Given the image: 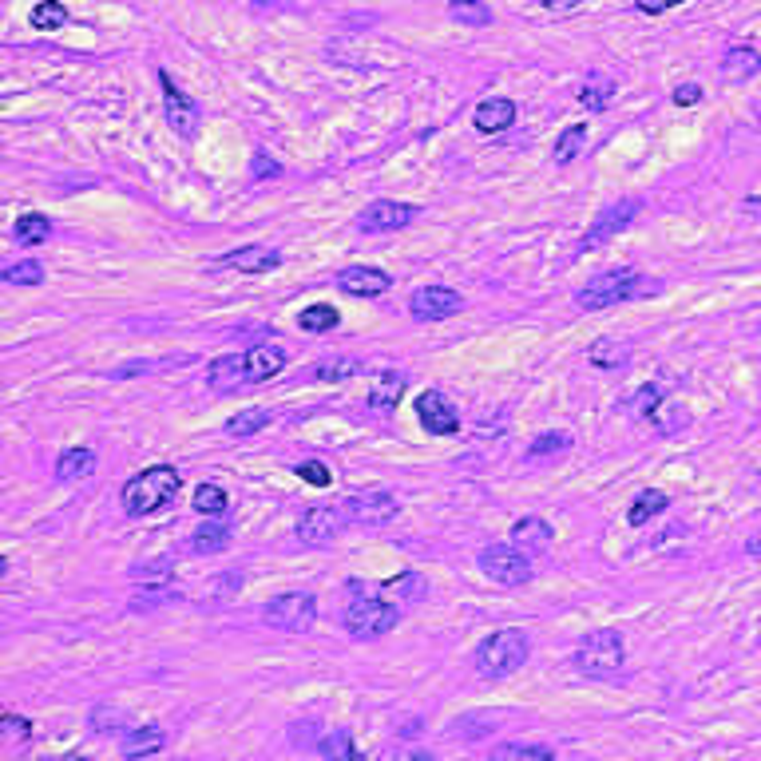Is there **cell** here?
<instances>
[{
	"instance_id": "cell-1",
	"label": "cell",
	"mask_w": 761,
	"mask_h": 761,
	"mask_svg": "<svg viewBox=\"0 0 761 761\" xmlns=\"http://www.w3.org/2000/svg\"><path fill=\"white\" fill-rule=\"evenodd\" d=\"M179 488H183V476H179L175 464H151V468H143L139 476H131L123 484L119 500H123L127 516H155V512L175 504Z\"/></svg>"
},
{
	"instance_id": "cell-2",
	"label": "cell",
	"mask_w": 761,
	"mask_h": 761,
	"mask_svg": "<svg viewBox=\"0 0 761 761\" xmlns=\"http://www.w3.org/2000/svg\"><path fill=\"white\" fill-rule=\"evenodd\" d=\"M528 654H532V639H528L524 631L508 627V631H492V635L476 647L472 666H476V674H484V678H508V674H516V670L528 662Z\"/></svg>"
},
{
	"instance_id": "cell-3",
	"label": "cell",
	"mask_w": 761,
	"mask_h": 761,
	"mask_svg": "<svg viewBox=\"0 0 761 761\" xmlns=\"http://www.w3.org/2000/svg\"><path fill=\"white\" fill-rule=\"evenodd\" d=\"M643 286H647V278L639 274V270H607V274H599V278H591L587 286H579V294H575V302H579V310H611V306H619V302H631L635 294H643Z\"/></svg>"
},
{
	"instance_id": "cell-4",
	"label": "cell",
	"mask_w": 761,
	"mask_h": 761,
	"mask_svg": "<svg viewBox=\"0 0 761 761\" xmlns=\"http://www.w3.org/2000/svg\"><path fill=\"white\" fill-rule=\"evenodd\" d=\"M623 662H627V647H623V635L619 631H591L579 647H575V666H579V674H587V678H611V674H619L623 670Z\"/></svg>"
},
{
	"instance_id": "cell-5",
	"label": "cell",
	"mask_w": 761,
	"mask_h": 761,
	"mask_svg": "<svg viewBox=\"0 0 761 761\" xmlns=\"http://www.w3.org/2000/svg\"><path fill=\"white\" fill-rule=\"evenodd\" d=\"M345 631L353 635V639H381V635H389L397 623H401V611H397V603H389V599H377V595H357L353 603H349V611H345Z\"/></svg>"
},
{
	"instance_id": "cell-6",
	"label": "cell",
	"mask_w": 761,
	"mask_h": 761,
	"mask_svg": "<svg viewBox=\"0 0 761 761\" xmlns=\"http://www.w3.org/2000/svg\"><path fill=\"white\" fill-rule=\"evenodd\" d=\"M266 627L274 631H286V635H306L314 623H318V599L310 591H286V595H274L262 611Z\"/></svg>"
},
{
	"instance_id": "cell-7",
	"label": "cell",
	"mask_w": 761,
	"mask_h": 761,
	"mask_svg": "<svg viewBox=\"0 0 761 761\" xmlns=\"http://www.w3.org/2000/svg\"><path fill=\"white\" fill-rule=\"evenodd\" d=\"M341 512L349 524L357 528H381L389 520H397L401 512V500L389 492V488H361V492H349L341 500Z\"/></svg>"
},
{
	"instance_id": "cell-8",
	"label": "cell",
	"mask_w": 761,
	"mask_h": 761,
	"mask_svg": "<svg viewBox=\"0 0 761 761\" xmlns=\"http://www.w3.org/2000/svg\"><path fill=\"white\" fill-rule=\"evenodd\" d=\"M480 571L500 587H520V583L532 579V555L524 547H516L512 540L508 544H488L480 551Z\"/></svg>"
},
{
	"instance_id": "cell-9",
	"label": "cell",
	"mask_w": 761,
	"mask_h": 761,
	"mask_svg": "<svg viewBox=\"0 0 761 761\" xmlns=\"http://www.w3.org/2000/svg\"><path fill=\"white\" fill-rule=\"evenodd\" d=\"M345 524H349V520H345L341 504H318V508H306L302 520H298V540H302L306 547H329Z\"/></svg>"
},
{
	"instance_id": "cell-10",
	"label": "cell",
	"mask_w": 761,
	"mask_h": 761,
	"mask_svg": "<svg viewBox=\"0 0 761 761\" xmlns=\"http://www.w3.org/2000/svg\"><path fill=\"white\" fill-rule=\"evenodd\" d=\"M159 88H163V115H167V127H175V135L179 139H191L195 131H199V104L183 92V88H175V80L167 76V72H159Z\"/></svg>"
},
{
	"instance_id": "cell-11",
	"label": "cell",
	"mask_w": 761,
	"mask_h": 761,
	"mask_svg": "<svg viewBox=\"0 0 761 761\" xmlns=\"http://www.w3.org/2000/svg\"><path fill=\"white\" fill-rule=\"evenodd\" d=\"M413 413H417V421L425 425V433H433V436L460 433V413H456V405H452L440 389H425V393L413 401Z\"/></svg>"
},
{
	"instance_id": "cell-12",
	"label": "cell",
	"mask_w": 761,
	"mask_h": 761,
	"mask_svg": "<svg viewBox=\"0 0 761 761\" xmlns=\"http://www.w3.org/2000/svg\"><path fill=\"white\" fill-rule=\"evenodd\" d=\"M460 310H464V298L452 286H421L409 298V314L417 322H444V318H452Z\"/></svg>"
},
{
	"instance_id": "cell-13",
	"label": "cell",
	"mask_w": 761,
	"mask_h": 761,
	"mask_svg": "<svg viewBox=\"0 0 761 761\" xmlns=\"http://www.w3.org/2000/svg\"><path fill=\"white\" fill-rule=\"evenodd\" d=\"M417 218L413 203H393V199H377L357 215V230L361 234H389V230H405Z\"/></svg>"
},
{
	"instance_id": "cell-14",
	"label": "cell",
	"mask_w": 761,
	"mask_h": 761,
	"mask_svg": "<svg viewBox=\"0 0 761 761\" xmlns=\"http://www.w3.org/2000/svg\"><path fill=\"white\" fill-rule=\"evenodd\" d=\"M643 211V203L639 199H623V203H615L611 211H603V215L591 222V230L583 234V242H579V250H595V246H603V242H611L619 230H627L635 215Z\"/></svg>"
},
{
	"instance_id": "cell-15",
	"label": "cell",
	"mask_w": 761,
	"mask_h": 761,
	"mask_svg": "<svg viewBox=\"0 0 761 761\" xmlns=\"http://www.w3.org/2000/svg\"><path fill=\"white\" fill-rule=\"evenodd\" d=\"M215 266L238 270V274H270V270L282 266V250H274V246H238V250L222 254Z\"/></svg>"
},
{
	"instance_id": "cell-16",
	"label": "cell",
	"mask_w": 761,
	"mask_h": 761,
	"mask_svg": "<svg viewBox=\"0 0 761 761\" xmlns=\"http://www.w3.org/2000/svg\"><path fill=\"white\" fill-rule=\"evenodd\" d=\"M337 286L345 294H353V298H381V294H389L393 278L385 270H377V266H345L337 274Z\"/></svg>"
},
{
	"instance_id": "cell-17",
	"label": "cell",
	"mask_w": 761,
	"mask_h": 761,
	"mask_svg": "<svg viewBox=\"0 0 761 761\" xmlns=\"http://www.w3.org/2000/svg\"><path fill=\"white\" fill-rule=\"evenodd\" d=\"M516 123V104L508 96H488L484 104H476L472 111V127L484 131V135H500Z\"/></svg>"
},
{
	"instance_id": "cell-18",
	"label": "cell",
	"mask_w": 761,
	"mask_h": 761,
	"mask_svg": "<svg viewBox=\"0 0 761 761\" xmlns=\"http://www.w3.org/2000/svg\"><path fill=\"white\" fill-rule=\"evenodd\" d=\"M242 361H246V381H270L286 369V349L282 345H254V349H242Z\"/></svg>"
},
{
	"instance_id": "cell-19",
	"label": "cell",
	"mask_w": 761,
	"mask_h": 761,
	"mask_svg": "<svg viewBox=\"0 0 761 761\" xmlns=\"http://www.w3.org/2000/svg\"><path fill=\"white\" fill-rule=\"evenodd\" d=\"M405 389H409L405 373H385V377H377V385H373V389H369V397H365L369 413H381V417L397 413V405H401Z\"/></svg>"
},
{
	"instance_id": "cell-20",
	"label": "cell",
	"mask_w": 761,
	"mask_h": 761,
	"mask_svg": "<svg viewBox=\"0 0 761 761\" xmlns=\"http://www.w3.org/2000/svg\"><path fill=\"white\" fill-rule=\"evenodd\" d=\"M207 381H211V389H218V393H230V389L250 385V381H246V361H242V353L215 357L211 369H207Z\"/></svg>"
},
{
	"instance_id": "cell-21",
	"label": "cell",
	"mask_w": 761,
	"mask_h": 761,
	"mask_svg": "<svg viewBox=\"0 0 761 761\" xmlns=\"http://www.w3.org/2000/svg\"><path fill=\"white\" fill-rule=\"evenodd\" d=\"M551 540H555V532H551V524L540 520V516H524V520H516V528H512V544L524 547L528 555L547 551Z\"/></svg>"
},
{
	"instance_id": "cell-22",
	"label": "cell",
	"mask_w": 761,
	"mask_h": 761,
	"mask_svg": "<svg viewBox=\"0 0 761 761\" xmlns=\"http://www.w3.org/2000/svg\"><path fill=\"white\" fill-rule=\"evenodd\" d=\"M92 472H96V448H88V444H72L56 460V476L60 480H84Z\"/></svg>"
},
{
	"instance_id": "cell-23",
	"label": "cell",
	"mask_w": 761,
	"mask_h": 761,
	"mask_svg": "<svg viewBox=\"0 0 761 761\" xmlns=\"http://www.w3.org/2000/svg\"><path fill=\"white\" fill-rule=\"evenodd\" d=\"M167 746V734L163 726H139V730H127L123 738V758H147V754H159Z\"/></svg>"
},
{
	"instance_id": "cell-24",
	"label": "cell",
	"mask_w": 761,
	"mask_h": 761,
	"mask_svg": "<svg viewBox=\"0 0 761 761\" xmlns=\"http://www.w3.org/2000/svg\"><path fill=\"white\" fill-rule=\"evenodd\" d=\"M666 508H670V496H666V492H658V488H647V492H639V496H635V504H631L627 520H631V528H643V524H651L654 516H662Z\"/></svg>"
},
{
	"instance_id": "cell-25",
	"label": "cell",
	"mask_w": 761,
	"mask_h": 761,
	"mask_svg": "<svg viewBox=\"0 0 761 761\" xmlns=\"http://www.w3.org/2000/svg\"><path fill=\"white\" fill-rule=\"evenodd\" d=\"M230 544V528L218 520V516H207V524L191 536V551H199V555H215L222 547Z\"/></svg>"
},
{
	"instance_id": "cell-26",
	"label": "cell",
	"mask_w": 761,
	"mask_h": 761,
	"mask_svg": "<svg viewBox=\"0 0 761 761\" xmlns=\"http://www.w3.org/2000/svg\"><path fill=\"white\" fill-rule=\"evenodd\" d=\"M611 96H615V80H607V76H599V72H591V76L583 80V88H579V104L587 111H603L611 104Z\"/></svg>"
},
{
	"instance_id": "cell-27",
	"label": "cell",
	"mask_w": 761,
	"mask_h": 761,
	"mask_svg": "<svg viewBox=\"0 0 761 761\" xmlns=\"http://www.w3.org/2000/svg\"><path fill=\"white\" fill-rule=\"evenodd\" d=\"M722 72H726V80H734V84H738V80H750L754 72H761V52H754V48H730Z\"/></svg>"
},
{
	"instance_id": "cell-28",
	"label": "cell",
	"mask_w": 761,
	"mask_h": 761,
	"mask_svg": "<svg viewBox=\"0 0 761 761\" xmlns=\"http://www.w3.org/2000/svg\"><path fill=\"white\" fill-rule=\"evenodd\" d=\"M12 238H16L20 246H40V242L52 238V222L44 215H20L16 226H12Z\"/></svg>"
},
{
	"instance_id": "cell-29",
	"label": "cell",
	"mask_w": 761,
	"mask_h": 761,
	"mask_svg": "<svg viewBox=\"0 0 761 761\" xmlns=\"http://www.w3.org/2000/svg\"><path fill=\"white\" fill-rule=\"evenodd\" d=\"M298 326L306 329V333H329V329L341 326V314H337V306L318 302V306H306V310L298 314Z\"/></svg>"
},
{
	"instance_id": "cell-30",
	"label": "cell",
	"mask_w": 761,
	"mask_h": 761,
	"mask_svg": "<svg viewBox=\"0 0 761 761\" xmlns=\"http://www.w3.org/2000/svg\"><path fill=\"white\" fill-rule=\"evenodd\" d=\"M448 16H452L456 24H464V28H488V24H492V12H488L480 0H452V4H448Z\"/></svg>"
},
{
	"instance_id": "cell-31",
	"label": "cell",
	"mask_w": 761,
	"mask_h": 761,
	"mask_svg": "<svg viewBox=\"0 0 761 761\" xmlns=\"http://www.w3.org/2000/svg\"><path fill=\"white\" fill-rule=\"evenodd\" d=\"M68 24V8L60 4V0H40L36 8H32V28L36 32H56V28H64Z\"/></svg>"
},
{
	"instance_id": "cell-32",
	"label": "cell",
	"mask_w": 761,
	"mask_h": 761,
	"mask_svg": "<svg viewBox=\"0 0 761 761\" xmlns=\"http://www.w3.org/2000/svg\"><path fill=\"white\" fill-rule=\"evenodd\" d=\"M583 143H587V127H583V123H571V127H567V131L555 139V151H551V159H555V163H571V159H579Z\"/></svg>"
},
{
	"instance_id": "cell-33",
	"label": "cell",
	"mask_w": 761,
	"mask_h": 761,
	"mask_svg": "<svg viewBox=\"0 0 761 761\" xmlns=\"http://www.w3.org/2000/svg\"><path fill=\"white\" fill-rule=\"evenodd\" d=\"M627 357H631L627 341L607 337V341H595V345H591V365H599V369H619Z\"/></svg>"
},
{
	"instance_id": "cell-34",
	"label": "cell",
	"mask_w": 761,
	"mask_h": 761,
	"mask_svg": "<svg viewBox=\"0 0 761 761\" xmlns=\"http://www.w3.org/2000/svg\"><path fill=\"white\" fill-rule=\"evenodd\" d=\"M571 433H544L532 440V448H528V460H555V456H563V452H571Z\"/></svg>"
},
{
	"instance_id": "cell-35",
	"label": "cell",
	"mask_w": 761,
	"mask_h": 761,
	"mask_svg": "<svg viewBox=\"0 0 761 761\" xmlns=\"http://www.w3.org/2000/svg\"><path fill=\"white\" fill-rule=\"evenodd\" d=\"M270 425V413L266 409H246V413H234L226 421V436H254Z\"/></svg>"
},
{
	"instance_id": "cell-36",
	"label": "cell",
	"mask_w": 761,
	"mask_h": 761,
	"mask_svg": "<svg viewBox=\"0 0 761 761\" xmlns=\"http://www.w3.org/2000/svg\"><path fill=\"white\" fill-rule=\"evenodd\" d=\"M357 369H361V361H353V357H329V361H318L310 369V377H318V381H349Z\"/></svg>"
},
{
	"instance_id": "cell-37",
	"label": "cell",
	"mask_w": 761,
	"mask_h": 761,
	"mask_svg": "<svg viewBox=\"0 0 761 761\" xmlns=\"http://www.w3.org/2000/svg\"><path fill=\"white\" fill-rule=\"evenodd\" d=\"M44 282V266L36 258H24V262H12L4 270V286H40Z\"/></svg>"
},
{
	"instance_id": "cell-38",
	"label": "cell",
	"mask_w": 761,
	"mask_h": 761,
	"mask_svg": "<svg viewBox=\"0 0 761 761\" xmlns=\"http://www.w3.org/2000/svg\"><path fill=\"white\" fill-rule=\"evenodd\" d=\"M226 492L218 484H199L195 488V512L199 516H226Z\"/></svg>"
},
{
	"instance_id": "cell-39",
	"label": "cell",
	"mask_w": 761,
	"mask_h": 761,
	"mask_svg": "<svg viewBox=\"0 0 761 761\" xmlns=\"http://www.w3.org/2000/svg\"><path fill=\"white\" fill-rule=\"evenodd\" d=\"M492 758L496 761H516V758L547 761V758H555V750H551V746H520V742H504V746L492 750Z\"/></svg>"
},
{
	"instance_id": "cell-40",
	"label": "cell",
	"mask_w": 761,
	"mask_h": 761,
	"mask_svg": "<svg viewBox=\"0 0 761 761\" xmlns=\"http://www.w3.org/2000/svg\"><path fill=\"white\" fill-rule=\"evenodd\" d=\"M318 754H322V758H353L357 746H353L349 730H329L326 738H318Z\"/></svg>"
},
{
	"instance_id": "cell-41",
	"label": "cell",
	"mask_w": 761,
	"mask_h": 761,
	"mask_svg": "<svg viewBox=\"0 0 761 761\" xmlns=\"http://www.w3.org/2000/svg\"><path fill=\"white\" fill-rule=\"evenodd\" d=\"M298 476H302L306 484H314V488H329V484H333V472H329L322 460H302V464H298Z\"/></svg>"
},
{
	"instance_id": "cell-42",
	"label": "cell",
	"mask_w": 761,
	"mask_h": 761,
	"mask_svg": "<svg viewBox=\"0 0 761 761\" xmlns=\"http://www.w3.org/2000/svg\"><path fill=\"white\" fill-rule=\"evenodd\" d=\"M0 726H4L12 738H32V722L20 718V714H0Z\"/></svg>"
},
{
	"instance_id": "cell-43",
	"label": "cell",
	"mask_w": 761,
	"mask_h": 761,
	"mask_svg": "<svg viewBox=\"0 0 761 761\" xmlns=\"http://www.w3.org/2000/svg\"><path fill=\"white\" fill-rule=\"evenodd\" d=\"M674 104H678V108L702 104V88H698V84H678V88H674Z\"/></svg>"
},
{
	"instance_id": "cell-44",
	"label": "cell",
	"mask_w": 761,
	"mask_h": 761,
	"mask_svg": "<svg viewBox=\"0 0 761 761\" xmlns=\"http://www.w3.org/2000/svg\"><path fill=\"white\" fill-rule=\"evenodd\" d=\"M282 167L278 163H270V155H254V179H270V175H278Z\"/></svg>"
},
{
	"instance_id": "cell-45",
	"label": "cell",
	"mask_w": 761,
	"mask_h": 761,
	"mask_svg": "<svg viewBox=\"0 0 761 761\" xmlns=\"http://www.w3.org/2000/svg\"><path fill=\"white\" fill-rule=\"evenodd\" d=\"M639 4V12H647V16H658V12H666V8H678L682 0H635Z\"/></svg>"
},
{
	"instance_id": "cell-46",
	"label": "cell",
	"mask_w": 761,
	"mask_h": 761,
	"mask_svg": "<svg viewBox=\"0 0 761 761\" xmlns=\"http://www.w3.org/2000/svg\"><path fill=\"white\" fill-rule=\"evenodd\" d=\"M547 12H571V8H579V4H587V0H540Z\"/></svg>"
},
{
	"instance_id": "cell-47",
	"label": "cell",
	"mask_w": 761,
	"mask_h": 761,
	"mask_svg": "<svg viewBox=\"0 0 761 761\" xmlns=\"http://www.w3.org/2000/svg\"><path fill=\"white\" fill-rule=\"evenodd\" d=\"M746 551H750L754 559H761V536H758V540H750V544H746Z\"/></svg>"
},
{
	"instance_id": "cell-48",
	"label": "cell",
	"mask_w": 761,
	"mask_h": 761,
	"mask_svg": "<svg viewBox=\"0 0 761 761\" xmlns=\"http://www.w3.org/2000/svg\"><path fill=\"white\" fill-rule=\"evenodd\" d=\"M746 207H754V211H761V195H754V199H746Z\"/></svg>"
}]
</instances>
